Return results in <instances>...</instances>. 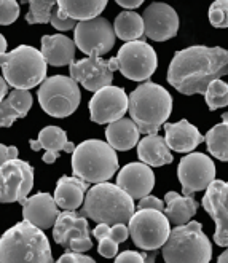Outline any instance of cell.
Listing matches in <instances>:
<instances>
[{"mask_svg": "<svg viewBox=\"0 0 228 263\" xmlns=\"http://www.w3.org/2000/svg\"><path fill=\"white\" fill-rule=\"evenodd\" d=\"M75 45L73 40H70L66 35H43L42 37V54L45 61L54 67L70 66L75 59Z\"/></svg>", "mask_w": 228, "mask_h": 263, "instance_id": "cell-23", "label": "cell"}, {"mask_svg": "<svg viewBox=\"0 0 228 263\" xmlns=\"http://www.w3.org/2000/svg\"><path fill=\"white\" fill-rule=\"evenodd\" d=\"M53 238L56 244L73 252H86L93 247L88 220L75 211H64L58 215L53 227Z\"/></svg>", "mask_w": 228, "mask_h": 263, "instance_id": "cell-13", "label": "cell"}, {"mask_svg": "<svg viewBox=\"0 0 228 263\" xmlns=\"http://www.w3.org/2000/svg\"><path fill=\"white\" fill-rule=\"evenodd\" d=\"M138 157L141 161L151 167H158L163 164L173 163L171 148L166 144V139L158 136L157 133L147 134L138 144Z\"/></svg>", "mask_w": 228, "mask_h": 263, "instance_id": "cell-25", "label": "cell"}, {"mask_svg": "<svg viewBox=\"0 0 228 263\" xmlns=\"http://www.w3.org/2000/svg\"><path fill=\"white\" fill-rule=\"evenodd\" d=\"M139 128L134 123L132 118H120L117 121H112L105 129V137L107 142L115 148L121 152H128L139 144Z\"/></svg>", "mask_w": 228, "mask_h": 263, "instance_id": "cell-26", "label": "cell"}, {"mask_svg": "<svg viewBox=\"0 0 228 263\" xmlns=\"http://www.w3.org/2000/svg\"><path fill=\"white\" fill-rule=\"evenodd\" d=\"M8 89H10V85H8V82L4 79V77H0V102H2V101L7 98V95H8Z\"/></svg>", "mask_w": 228, "mask_h": 263, "instance_id": "cell-43", "label": "cell"}, {"mask_svg": "<svg viewBox=\"0 0 228 263\" xmlns=\"http://www.w3.org/2000/svg\"><path fill=\"white\" fill-rule=\"evenodd\" d=\"M128 112L142 134L157 133L173 112V98L158 83L145 82L129 95Z\"/></svg>", "mask_w": 228, "mask_h": 263, "instance_id": "cell-4", "label": "cell"}, {"mask_svg": "<svg viewBox=\"0 0 228 263\" xmlns=\"http://www.w3.org/2000/svg\"><path fill=\"white\" fill-rule=\"evenodd\" d=\"M117 261H129V263H139V261H145L147 258L144 255H141V252L136 251H125L121 252L120 255L115 257Z\"/></svg>", "mask_w": 228, "mask_h": 263, "instance_id": "cell-40", "label": "cell"}, {"mask_svg": "<svg viewBox=\"0 0 228 263\" xmlns=\"http://www.w3.org/2000/svg\"><path fill=\"white\" fill-rule=\"evenodd\" d=\"M115 29L102 16L79 21L75 26L73 42L86 56H102L109 53L115 45Z\"/></svg>", "mask_w": 228, "mask_h": 263, "instance_id": "cell-11", "label": "cell"}, {"mask_svg": "<svg viewBox=\"0 0 228 263\" xmlns=\"http://www.w3.org/2000/svg\"><path fill=\"white\" fill-rule=\"evenodd\" d=\"M88 190H89V182L77 176L73 177L63 176L56 183L54 201L61 209L75 211L83 204Z\"/></svg>", "mask_w": 228, "mask_h": 263, "instance_id": "cell-22", "label": "cell"}, {"mask_svg": "<svg viewBox=\"0 0 228 263\" xmlns=\"http://www.w3.org/2000/svg\"><path fill=\"white\" fill-rule=\"evenodd\" d=\"M118 70L132 82L148 80L157 70V53L142 40L126 42L117 54Z\"/></svg>", "mask_w": 228, "mask_h": 263, "instance_id": "cell-10", "label": "cell"}, {"mask_svg": "<svg viewBox=\"0 0 228 263\" xmlns=\"http://www.w3.org/2000/svg\"><path fill=\"white\" fill-rule=\"evenodd\" d=\"M80 88L72 77L54 75L45 79L39 88V102L50 117L66 118L80 105Z\"/></svg>", "mask_w": 228, "mask_h": 263, "instance_id": "cell-8", "label": "cell"}, {"mask_svg": "<svg viewBox=\"0 0 228 263\" xmlns=\"http://www.w3.org/2000/svg\"><path fill=\"white\" fill-rule=\"evenodd\" d=\"M144 35L155 40L164 42L176 37L179 30V16L176 10L163 2H154L144 10Z\"/></svg>", "mask_w": 228, "mask_h": 263, "instance_id": "cell-18", "label": "cell"}, {"mask_svg": "<svg viewBox=\"0 0 228 263\" xmlns=\"http://www.w3.org/2000/svg\"><path fill=\"white\" fill-rule=\"evenodd\" d=\"M0 261L50 263L53 261V255L48 238L42 228L23 220L7 230L0 238Z\"/></svg>", "mask_w": 228, "mask_h": 263, "instance_id": "cell-3", "label": "cell"}, {"mask_svg": "<svg viewBox=\"0 0 228 263\" xmlns=\"http://www.w3.org/2000/svg\"><path fill=\"white\" fill-rule=\"evenodd\" d=\"M219 261H228V247L226 249L220 254V257H219Z\"/></svg>", "mask_w": 228, "mask_h": 263, "instance_id": "cell-46", "label": "cell"}, {"mask_svg": "<svg viewBox=\"0 0 228 263\" xmlns=\"http://www.w3.org/2000/svg\"><path fill=\"white\" fill-rule=\"evenodd\" d=\"M34 187V167L13 158L0 166V203H21Z\"/></svg>", "mask_w": 228, "mask_h": 263, "instance_id": "cell-12", "label": "cell"}, {"mask_svg": "<svg viewBox=\"0 0 228 263\" xmlns=\"http://www.w3.org/2000/svg\"><path fill=\"white\" fill-rule=\"evenodd\" d=\"M58 208L59 206L56 204L54 196L48 193H37L24 201L23 204L24 220L30 222L42 230L53 228L59 215Z\"/></svg>", "mask_w": 228, "mask_h": 263, "instance_id": "cell-20", "label": "cell"}, {"mask_svg": "<svg viewBox=\"0 0 228 263\" xmlns=\"http://www.w3.org/2000/svg\"><path fill=\"white\" fill-rule=\"evenodd\" d=\"M182 193L190 196L196 192L206 190L216 180V164L204 153H188L177 167Z\"/></svg>", "mask_w": 228, "mask_h": 263, "instance_id": "cell-14", "label": "cell"}, {"mask_svg": "<svg viewBox=\"0 0 228 263\" xmlns=\"http://www.w3.org/2000/svg\"><path fill=\"white\" fill-rule=\"evenodd\" d=\"M118 244L115 239H112L110 236H104L99 239V247H98V252L105 257V258H113L118 254Z\"/></svg>", "mask_w": 228, "mask_h": 263, "instance_id": "cell-37", "label": "cell"}, {"mask_svg": "<svg viewBox=\"0 0 228 263\" xmlns=\"http://www.w3.org/2000/svg\"><path fill=\"white\" fill-rule=\"evenodd\" d=\"M20 18V4L16 0H0V26H10Z\"/></svg>", "mask_w": 228, "mask_h": 263, "instance_id": "cell-35", "label": "cell"}, {"mask_svg": "<svg viewBox=\"0 0 228 263\" xmlns=\"http://www.w3.org/2000/svg\"><path fill=\"white\" fill-rule=\"evenodd\" d=\"M37 141L40 142L42 148L47 150L43 155V161L47 164H53L58 160V155L61 150H64L67 153H73V150H75V145L67 141L66 131L58 126L43 128L39 134Z\"/></svg>", "mask_w": 228, "mask_h": 263, "instance_id": "cell-28", "label": "cell"}, {"mask_svg": "<svg viewBox=\"0 0 228 263\" xmlns=\"http://www.w3.org/2000/svg\"><path fill=\"white\" fill-rule=\"evenodd\" d=\"M204 98L211 110H217L228 105V83L222 82L220 79L211 82L204 92Z\"/></svg>", "mask_w": 228, "mask_h": 263, "instance_id": "cell-33", "label": "cell"}, {"mask_svg": "<svg viewBox=\"0 0 228 263\" xmlns=\"http://www.w3.org/2000/svg\"><path fill=\"white\" fill-rule=\"evenodd\" d=\"M59 263L61 261H77V263H85V261H91L93 263L94 261V258H91V257H88V255H85V252H73V251H67V252H64L63 255L59 257V260H58Z\"/></svg>", "mask_w": 228, "mask_h": 263, "instance_id": "cell-38", "label": "cell"}, {"mask_svg": "<svg viewBox=\"0 0 228 263\" xmlns=\"http://www.w3.org/2000/svg\"><path fill=\"white\" fill-rule=\"evenodd\" d=\"M222 123L211 128L204 136L207 150L214 158L228 163V112L222 115Z\"/></svg>", "mask_w": 228, "mask_h": 263, "instance_id": "cell-31", "label": "cell"}, {"mask_svg": "<svg viewBox=\"0 0 228 263\" xmlns=\"http://www.w3.org/2000/svg\"><path fill=\"white\" fill-rule=\"evenodd\" d=\"M47 66L48 63L42 51L29 45H20L13 51L0 54L4 79L10 86L18 89H30L42 85L47 79Z\"/></svg>", "mask_w": 228, "mask_h": 263, "instance_id": "cell-6", "label": "cell"}, {"mask_svg": "<svg viewBox=\"0 0 228 263\" xmlns=\"http://www.w3.org/2000/svg\"><path fill=\"white\" fill-rule=\"evenodd\" d=\"M164 214L174 225H182L190 222V219L198 211V201H196L192 195H179L176 192H168L164 195Z\"/></svg>", "mask_w": 228, "mask_h": 263, "instance_id": "cell-27", "label": "cell"}, {"mask_svg": "<svg viewBox=\"0 0 228 263\" xmlns=\"http://www.w3.org/2000/svg\"><path fill=\"white\" fill-rule=\"evenodd\" d=\"M129 96L123 88L107 85L98 91L89 101V118L98 125H105L120 118H123L128 112Z\"/></svg>", "mask_w": 228, "mask_h": 263, "instance_id": "cell-16", "label": "cell"}, {"mask_svg": "<svg viewBox=\"0 0 228 263\" xmlns=\"http://www.w3.org/2000/svg\"><path fill=\"white\" fill-rule=\"evenodd\" d=\"M209 21L214 27H228V0H216L209 7Z\"/></svg>", "mask_w": 228, "mask_h": 263, "instance_id": "cell-34", "label": "cell"}, {"mask_svg": "<svg viewBox=\"0 0 228 263\" xmlns=\"http://www.w3.org/2000/svg\"><path fill=\"white\" fill-rule=\"evenodd\" d=\"M51 26L58 30H61V32H66V30H70L73 29L75 26H77V20L70 18L69 14H66L61 8H54L53 13H51V20H50Z\"/></svg>", "mask_w": 228, "mask_h": 263, "instance_id": "cell-36", "label": "cell"}, {"mask_svg": "<svg viewBox=\"0 0 228 263\" xmlns=\"http://www.w3.org/2000/svg\"><path fill=\"white\" fill-rule=\"evenodd\" d=\"M169 219L158 209H139L128 222L129 236L142 251H157L168 241L171 228Z\"/></svg>", "mask_w": 228, "mask_h": 263, "instance_id": "cell-9", "label": "cell"}, {"mask_svg": "<svg viewBox=\"0 0 228 263\" xmlns=\"http://www.w3.org/2000/svg\"><path fill=\"white\" fill-rule=\"evenodd\" d=\"M212 244L204 235L200 222L176 225L169 238L163 244V258L168 263L211 261Z\"/></svg>", "mask_w": 228, "mask_h": 263, "instance_id": "cell-7", "label": "cell"}, {"mask_svg": "<svg viewBox=\"0 0 228 263\" xmlns=\"http://www.w3.org/2000/svg\"><path fill=\"white\" fill-rule=\"evenodd\" d=\"M13 158H18V148L14 145L7 147L4 144H0V166H2L5 161L13 160Z\"/></svg>", "mask_w": 228, "mask_h": 263, "instance_id": "cell-41", "label": "cell"}, {"mask_svg": "<svg viewBox=\"0 0 228 263\" xmlns=\"http://www.w3.org/2000/svg\"><path fill=\"white\" fill-rule=\"evenodd\" d=\"M72 171L89 183L109 180L118 171V157L109 142L89 139L75 147L72 153Z\"/></svg>", "mask_w": 228, "mask_h": 263, "instance_id": "cell-5", "label": "cell"}, {"mask_svg": "<svg viewBox=\"0 0 228 263\" xmlns=\"http://www.w3.org/2000/svg\"><path fill=\"white\" fill-rule=\"evenodd\" d=\"M29 144H30V148H32V150H35V152L42 148V145H40V142H39V141H34V139H32V141H30Z\"/></svg>", "mask_w": 228, "mask_h": 263, "instance_id": "cell-45", "label": "cell"}, {"mask_svg": "<svg viewBox=\"0 0 228 263\" xmlns=\"http://www.w3.org/2000/svg\"><path fill=\"white\" fill-rule=\"evenodd\" d=\"M4 53H7V40L0 34V54H4Z\"/></svg>", "mask_w": 228, "mask_h": 263, "instance_id": "cell-44", "label": "cell"}, {"mask_svg": "<svg viewBox=\"0 0 228 263\" xmlns=\"http://www.w3.org/2000/svg\"><path fill=\"white\" fill-rule=\"evenodd\" d=\"M115 2L120 5V7H123L126 10H134V8H138L144 4V0H115Z\"/></svg>", "mask_w": 228, "mask_h": 263, "instance_id": "cell-42", "label": "cell"}, {"mask_svg": "<svg viewBox=\"0 0 228 263\" xmlns=\"http://www.w3.org/2000/svg\"><path fill=\"white\" fill-rule=\"evenodd\" d=\"M32 107V95L29 89L14 88L0 102V128H10L16 120L24 118Z\"/></svg>", "mask_w": 228, "mask_h": 263, "instance_id": "cell-24", "label": "cell"}, {"mask_svg": "<svg viewBox=\"0 0 228 263\" xmlns=\"http://www.w3.org/2000/svg\"><path fill=\"white\" fill-rule=\"evenodd\" d=\"M109 0H58V7L70 18L83 21L101 16Z\"/></svg>", "mask_w": 228, "mask_h": 263, "instance_id": "cell-29", "label": "cell"}, {"mask_svg": "<svg viewBox=\"0 0 228 263\" xmlns=\"http://www.w3.org/2000/svg\"><path fill=\"white\" fill-rule=\"evenodd\" d=\"M134 212V198L118 185H113L107 180L89 187L80 211V214L86 219L107 225L128 223Z\"/></svg>", "mask_w": 228, "mask_h": 263, "instance_id": "cell-2", "label": "cell"}, {"mask_svg": "<svg viewBox=\"0 0 228 263\" xmlns=\"http://www.w3.org/2000/svg\"><path fill=\"white\" fill-rule=\"evenodd\" d=\"M139 209H158V211H164L163 209V201L157 196L147 195L144 198L139 199Z\"/></svg>", "mask_w": 228, "mask_h": 263, "instance_id": "cell-39", "label": "cell"}, {"mask_svg": "<svg viewBox=\"0 0 228 263\" xmlns=\"http://www.w3.org/2000/svg\"><path fill=\"white\" fill-rule=\"evenodd\" d=\"M113 29L120 40H139L144 37V18L136 11H121L113 23Z\"/></svg>", "mask_w": 228, "mask_h": 263, "instance_id": "cell-30", "label": "cell"}, {"mask_svg": "<svg viewBox=\"0 0 228 263\" xmlns=\"http://www.w3.org/2000/svg\"><path fill=\"white\" fill-rule=\"evenodd\" d=\"M228 73V51L220 46L195 45L174 54L168 82L180 95H204L211 82Z\"/></svg>", "mask_w": 228, "mask_h": 263, "instance_id": "cell-1", "label": "cell"}, {"mask_svg": "<svg viewBox=\"0 0 228 263\" xmlns=\"http://www.w3.org/2000/svg\"><path fill=\"white\" fill-rule=\"evenodd\" d=\"M21 4H29V13L26 23L29 24H48L51 13L58 5V0H21Z\"/></svg>", "mask_w": 228, "mask_h": 263, "instance_id": "cell-32", "label": "cell"}, {"mask_svg": "<svg viewBox=\"0 0 228 263\" xmlns=\"http://www.w3.org/2000/svg\"><path fill=\"white\" fill-rule=\"evenodd\" d=\"M201 204L216 222L214 242L220 247H228V182H212L206 189Z\"/></svg>", "mask_w": 228, "mask_h": 263, "instance_id": "cell-17", "label": "cell"}, {"mask_svg": "<svg viewBox=\"0 0 228 263\" xmlns=\"http://www.w3.org/2000/svg\"><path fill=\"white\" fill-rule=\"evenodd\" d=\"M117 185L123 189L134 199H141L154 190L155 174L151 171V166L141 163H129L120 169L117 176Z\"/></svg>", "mask_w": 228, "mask_h": 263, "instance_id": "cell-19", "label": "cell"}, {"mask_svg": "<svg viewBox=\"0 0 228 263\" xmlns=\"http://www.w3.org/2000/svg\"><path fill=\"white\" fill-rule=\"evenodd\" d=\"M164 133L168 147L179 153H190L204 141V136H201L196 126H193L187 120L164 123Z\"/></svg>", "mask_w": 228, "mask_h": 263, "instance_id": "cell-21", "label": "cell"}, {"mask_svg": "<svg viewBox=\"0 0 228 263\" xmlns=\"http://www.w3.org/2000/svg\"><path fill=\"white\" fill-rule=\"evenodd\" d=\"M70 77L88 91H98L113 82V72L118 70L117 58L102 59L101 56H88L70 63Z\"/></svg>", "mask_w": 228, "mask_h": 263, "instance_id": "cell-15", "label": "cell"}]
</instances>
